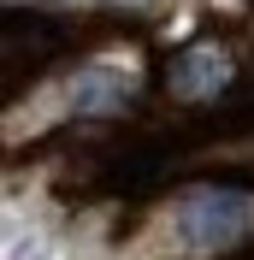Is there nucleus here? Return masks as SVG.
Returning a JSON list of instances; mask_svg holds the SVG:
<instances>
[{
	"mask_svg": "<svg viewBox=\"0 0 254 260\" xmlns=\"http://www.w3.org/2000/svg\"><path fill=\"white\" fill-rule=\"evenodd\" d=\"M254 219V201L237 189H201L183 201V213H177V225H183V237H189V248H225V243H237L242 231H248Z\"/></svg>",
	"mask_w": 254,
	"mask_h": 260,
	"instance_id": "1",
	"label": "nucleus"
},
{
	"mask_svg": "<svg viewBox=\"0 0 254 260\" xmlns=\"http://www.w3.org/2000/svg\"><path fill=\"white\" fill-rule=\"evenodd\" d=\"M225 77H231V59H225L219 48H195V53H183V59L172 65V95H183V101L219 95Z\"/></svg>",
	"mask_w": 254,
	"mask_h": 260,
	"instance_id": "2",
	"label": "nucleus"
},
{
	"mask_svg": "<svg viewBox=\"0 0 254 260\" xmlns=\"http://www.w3.org/2000/svg\"><path fill=\"white\" fill-rule=\"evenodd\" d=\"M71 101H77L83 113H118V107L130 101V83H124V77H112V71H77Z\"/></svg>",
	"mask_w": 254,
	"mask_h": 260,
	"instance_id": "3",
	"label": "nucleus"
}]
</instances>
